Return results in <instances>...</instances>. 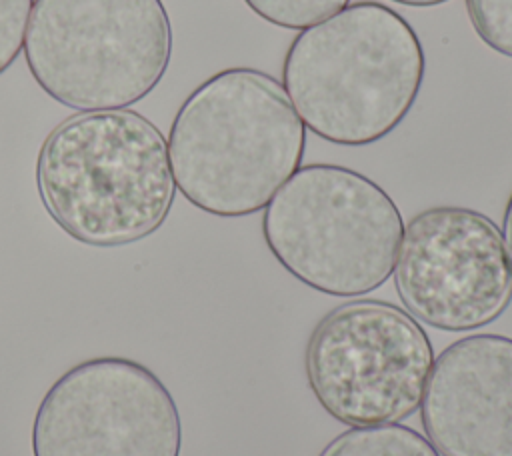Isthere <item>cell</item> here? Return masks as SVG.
<instances>
[{
	"label": "cell",
	"mask_w": 512,
	"mask_h": 456,
	"mask_svg": "<svg viewBox=\"0 0 512 456\" xmlns=\"http://www.w3.org/2000/svg\"><path fill=\"white\" fill-rule=\"evenodd\" d=\"M306 126L282 84L256 68H226L180 104L168 134L172 178L198 210L250 216L300 168Z\"/></svg>",
	"instance_id": "obj_1"
},
{
	"label": "cell",
	"mask_w": 512,
	"mask_h": 456,
	"mask_svg": "<svg viewBox=\"0 0 512 456\" xmlns=\"http://www.w3.org/2000/svg\"><path fill=\"white\" fill-rule=\"evenodd\" d=\"M424 74V48L410 22L386 4L364 0L294 36L282 88L316 136L368 146L402 124Z\"/></svg>",
	"instance_id": "obj_2"
},
{
	"label": "cell",
	"mask_w": 512,
	"mask_h": 456,
	"mask_svg": "<svg viewBox=\"0 0 512 456\" xmlns=\"http://www.w3.org/2000/svg\"><path fill=\"white\" fill-rule=\"evenodd\" d=\"M36 188L48 216L94 248L148 238L176 196L164 134L130 108L78 112L54 126L38 150Z\"/></svg>",
	"instance_id": "obj_3"
},
{
	"label": "cell",
	"mask_w": 512,
	"mask_h": 456,
	"mask_svg": "<svg viewBox=\"0 0 512 456\" xmlns=\"http://www.w3.org/2000/svg\"><path fill=\"white\" fill-rule=\"evenodd\" d=\"M262 234L280 266L328 296H364L394 270L404 220L372 178L338 164L300 166L268 202Z\"/></svg>",
	"instance_id": "obj_4"
},
{
	"label": "cell",
	"mask_w": 512,
	"mask_h": 456,
	"mask_svg": "<svg viewBox=\"0 0 512 456\" xmlns=\"http://www.w3.org/2000/svg\"><path fill=\"white\" fill-rule=\"evenodd\" d=\"M22 52L34 82L58 104L118 110L164 78L172 24L162 0H34Z\"/></svg>",
	"instance_id": "obj_5"
},
{
	"label": "cell",
	"mask_w": 512,
	"mask_h": 456,
	"mask_svg": "<svg viewBox=\"0 0 512 456\" xmlns=\"http://www.w3.org/2000/svg\"><path fill=\"white\" fill-rule=\"evenodd\" d=\"M434 348L406 310L384 300H350L320 318L304 372L318 404L338 422L398 424L422 402Z\"/></svg>",
	"instance_id": "obj_6"
},
{
	"label": "cell",
	"mask_w": 512,
	"mask_h": 456,
	"mask_svg": "<svg viewBox=\"0 0 512 456\" xmlns=\"http://www.w3.org/2000/svg\"><path fill=\"white\" fill-rule=\"evenodd\" d=\"M182 422L164 382L124 356L56 378L32 422V456H180Z\"/></svg>",
	"instance_id": "obj_7"
},
{
	"label": "cell",
	"mask_w": 512,
	"mask_h": 456,
	"mask_svg": "<svg viewBox=\"0 0 512 456\" xmlns=\"http://www.w3.org/2000/svg\"><path fill=\"white\" fill-rule=\"evenodd\" d=\"M394 288L406 312L444 332L484 328L512 302L502 232L486 214L432 206L404 226Z\"/></svg>",
	"instance_id": "obj_8"
},
{
	"label": "cell",
	"mask_w": 512,
	"mask_h": 456,
	"mask_svg": "<svg viewBox=\"0 0 512 456\" xmlns=\"http://www.w3.org/2000/svg\"><path fill=\"white\" fill-rule=\"evenodd\" d=\"M420 420L440 456H512V338L472 334L444 348Z\"/></svg>",
	"instance_id": "obj_9"
},
{
	"label": "cell",
	"mask_w": 512,
	"mask_h": 456,
	"mask_svg": "<svg viewBox=\"0 0 512 456\" xmlns=\"http://www.w3.org/2000/svg\"><path fill=\"white\" fill-rule=\"evenodd\" d=\"M318 456H440L418 430L402 424L356 426L330 440Z\"/></svg>",
	"instance_id": "obj_10"
},
{
	"label": "cell",
	"mask_w": 512,
	"mask_h": 456,
	"mask_svg": "<svg viewBox=\"0 0 512 456\" xmlns=\"http://www.w3.org/2000/svg\"><path fill=\"white\" fill-rule=\"evenodd\" d=\"M244 4L274 26L304 30L340 12L350 0H244Z\"/></svg>",
	"instance_id": "obj_11"
},
{
	"label": "cell",
	"mask_w": 512,
	"mask_h": 456,
	"mask_svg": "<svg viewBox=\"0 0 512 456\" xmlns=\"http://www.w3.org/2000/svg\"><path fill=\"white\" fill-rule=\"evenodd\" d=\"M466 10L478 38L512 58V0H466Z\"/></svg>",
	"instance_id": "obj_12"
},
{
	"label": "cell",
	"mask_w": 512,
	"mask_h": 456,
	"mask_svg": "<svg viewBox=\"0 0 512 456\" xmlns=\"http://www.w3.org/2000/svg\"><path fill=\"white\" fill-rule=\"evenodd\" d=\"M32 4L34 0H0V74H4L24 50Z\"/></svg>",
	"instance_id": "obj_13"
},
{
	"label": "cell",
	"mask_w": 512,
	"mask_h": 456,
	"mask_svg": "<svg viewBox=\"0 0 512 456\" xmlns=\"http://www.w3.org/2000/svg\"><path fill=\"white\" fill-rule=\"evenodd\" d=\"M502 240H504V250L508 256V264L512 270V194L506 202L504 208V216H502Z\"/></svg>",
	"instance_id": "obj_14"
},
{
	"label": "cell",
	"mask_w": 512,
	"mask_h": 456,
	"mask_svg": "<svg viewBox=\"0 0 512 456\" xmlns=\"http://www.w3.org/2000/svg\"><path fill=\"white\" fill-rule=\"evenodd\" d=\"M396 4H404V6H414V8H428V6H438L444 4L448 0H392Z\"/></svg>",
	"instance_id": "obj_15"
}]
</instances>
